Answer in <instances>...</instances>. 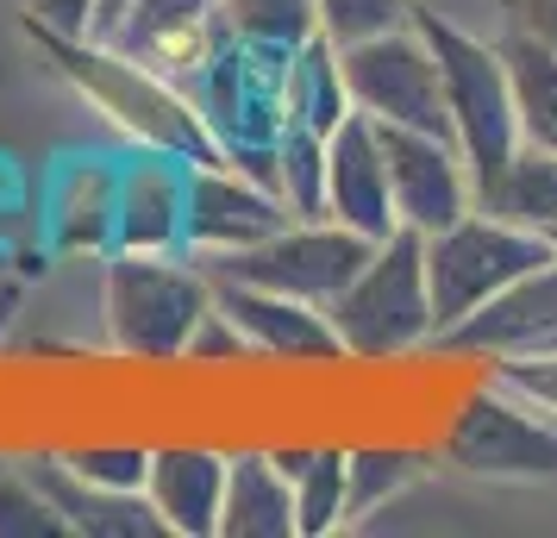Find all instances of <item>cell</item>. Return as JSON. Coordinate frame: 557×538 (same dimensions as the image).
Segmentation results:
<instances>
[{"mask_svg":"<svg viewBox=\"0 0 557 538\" xmlns=\"http://www.w3.org/2000/svg\"><path fill=\"white\" fill-rule=\"evenodd\" d=\"M26 38L45 51V63L76 88L82 101L126 132L138 151H170V157H188V163H226L201 120V107H188V95H176L157 76V63H145L138 51L113 45V38H95V32H82V38L76 32H51L38 20H26Z\"/></svg>","mask_w":557,"mask_h":538,"instance_id":"obj_1","label":"cell"},{"mask_svg":"<svg viewBox=\"0 0 557 538\" xmlns=\"http://www.w3.org/2000/svg\"><path fill=\"white\" fill-rule=\"evenodd\" d=\"M413 26L438 57V82H445V107H451V138L463 151L476 207L488 201V188L507 176V163L520 151V113H513V76H507L502 45H488L476 32L451 26L445 13L413 7Z\"/></svg>","mask_w":557,"mask_h":538,"instance_id":"obj_2","label":"cell"},{"mask_svg":"<svg viewBox=\"0 0 557 538\" xmlns=\"http://www.w3.org/2000/svg\"><path fill=\"white\" fill-rule=\"evenodd\" d=\"M101 313L113 351L138 363H182L195 326L213 313V276L170 251H107Z\"/></svg>","mask_w":557,"mask_h":538,"instance_id":"obj_3","label":"cell"},{"mask_svg":"<svg viewBox=\"0 0 557 538\" xmlns=\"http://www.w3.org/2000/svg\"><path fill=\"white\" fill-rule=\"evenodd\" d=\"M332 333L357 363H395L407 351L432 345V288H426V238L388 232L370 263L351 276V288L326 308Z\"/></svg>","mask_w":557,"mask_h":538,"instance_id":"obj_4","label":"cell"},{"mask_svg":"<svg viewBox=\"0 0 557 538\" xmlns=\"http://www.w3.org/2000/svg\"><path fill=\"white\" fill-rule=\"evenodd\" d=\"M552 257H557V245L545 232L513 226V220L488 213V207H470L463 220H451L445 232H432L426 238L432 345L451 333L457 320H470L488 295H502L507 283H520L527 270L552 263Z\"/></svg>","mask_w":557,"mask_h":538,"instance_id":"obj_5","label":"cell"},{"mask_svg":"<svg viewBox=\"0 0 557 538\" xmlns=\"http://www.w3.org/2000/svg\"><path fill=\"white\" fill-rule=\"evenodd\" d=\"M338 76H345L351 113L382 120V126H413V132L451 138V107H445L438 57L420 38L413 13H407V26H388V32L338 45Z\"/></svg>","mask_w":557,"mask_h":538,"instance_id":"obj_6","label":"cell"},{"mask_svg":"<svg viewBox=\"0 0 557 538\" xmlns=\"http://www.w3.org/2000/svg\"><path fill=\"white\" fill-rule=\"evenodd\" d=\"M376 238L338 226V220H288L282 232H270L251 251H226L207 257V276L220 283H245V288H270V295H295L313 308H332L351 276L370 263Z\"/></svg>","mask_w":557,"mask_h":538,"instance_id":"obj_7","label":"cell"},{"mask_svg":"<svg viewBox=\"0 0 557 538\" xmlns=\"http://www.w3.org/2000/svg\"><path fill=\"white\" fill-rule=\"evenodd\" d=\"M438 458L488 483H557V426L539 420V408L520 401L513 388L488 383L457 401Z\"/></svg>","mask_w":557,"mask_h":538,"instance_id":"obj_8","label":"cell"},{"mask_svg":"<svg viewBox=\"0 0 557 538\" xmlns=\"http://www.w3.org/2000/svg\"><path fill=\"white\" fill-rule=\"evenodd\" d=\"M376 126L382 163H388V201H395V220L407 232H445L451 220H463L476 207V188H470V170H463V151L457 138H438V132H413V126Z\"/></svg>","mask_w":557,"mask_h":538,"instance_id":"obj_9","label":"cell"},{"mask_svg":"<svg viewBox=\"0 0 557 538\" xmlns=\"http://www.w3.org/2000/svg\"><path fill=\"white\" fill-rule=\"evenodd\" d=\"M295 220L282 207L276 188H263L257 176L232 170V163H188V213H182V251L226 257L251 251L270 232Z\"/></svg>","mask_w":557,"mask_h":538,"instance_id":"obj_10","label":"cell"},{"mask_svg":"<svg viewBox=\"0 0 557 538\" xmlns=\"http://www.w3.org/2000/svg\"><path fill=\"white\" fill-rule=\"evenodd\" d=\"M438 351H470V358H527V351H557V257L527 270L520 283L488 295L470 320H457L438 338Z\"/></svg>","mask_w":557,"mask_h":538,"instance_id":"obj_11","label":"cell"},{"mask_svg":"<svg viewBox=\"0 0 557 538\" xmlns=\"http://www.w3.org/2000/svg\"><path fill=\"white\" fill-rule=\"evenodd\" d=\"M213 308L245 333L251 358H276V363H332V358H345V345H338V333H332L326 308H313V301L270 295V288H245V283H220V276H213Z\"/></svg>","mask_w":557,"mask_h":538,"instance_id":"obj_12","label":"cell"},{"mask_svg":"<svg viewBox=\"0 0 557 538\" xmlns=\"http://www.w3.org/2000/svg\"><path fill=\"white\" fill-rule=\"evenodd\" d=\"M188 157L145 151L113 170V251H182Z\"/></svg>","mask_w":557,"mask_h":538,"instance_id":"obj_13","label":"cell"},{"mask_svg":"<svg viewBox=\"0 0 557 538\" xmlns=\"http://www.w3.org/2000/svg\"><path fill=\"white\" fill-rule=\"evenodd\" d=\"M326 220L363 232V238H388L401 232L395 201H388V163H382L376 126L363 113H345L338 132L326 138Z\"/></svg>","mask_w":557,"mask_h":538,"instance_id":"obj_14","label":"cell"},{"mask_svg":"<svg viewBox=\"0 0 557 538\" xmlns=\"http://www.w3.org/2000/svg\"><path fill=\"white\" fill-rule=\"evenodd\" d=\"M145 501L170 538H220V508H226V458L207 445H163L151 451Z\"/></svg>","mask_w":557,"mask_h":538,"instance_id":"obj_15","label":"cell"},{"mask_svg":"<svg viewBox=\"0 0 557 538\" xmlns=\"http://www.w3.org/2000/svg\"><path fill=\"white\" fill-rule=\"evenodd\" d=\"M220 538H301L295 533V483L276 470L270 451H238V458H226Z\"/></svg>","mask_w":557,"mask_h":538,"instance_id":"obj_16","label":"cell"},{"mask_svg":"<svg viewBox=\"0 0 557 538\" xmlns=\"http://www.w3.org/2000/svg\"><path fill=\"white\" fill-rule=\"evenodd\" d=\"M276 458V470L295 483V533L301 538H332L338 526H345V488H351V476H345V451H332V445H282V451H270Z\"/></svg>","mask_w":557,"mask_h":538,"instance_id":"obj_17","label":"cell"},{"mask_svg":"<svg viewBox=\"0 0 557 538\" xmlns=\"http://www.w3.org/2000/svg\"><path fill=\"white\" fill-rule=\"evenodd\" d=\"M502 57H507V76H513L520 145L557 151V51H545L527 32H502Z\"/></svg>","mask_w":557,"mask_h":538,"instance_id":"obj_18","label":"cell"},{"mask_svg":"<svg viewBox=\"0 0 557 538\" xmlns=\"http://www.w3.org/2000/svg\"><path fill=\"white\" fill-rule=\"evenodd\" d=\"M488 213H502L513 226H532L557 238V151H539V145H520L507 176L488 188Z\"/></svg>","mask_w":557,"mask_h":538,"instance_id":"obj_19","label":"cell"},{"mask_svg":"<svg viewBox=\"0 0 557 538\" xmlns=\"http://www.w3.org/2000/svg\"><path fill=\"white\" fill-rule=\"evenodd\" d=\"M345 476H351V488H345V526H351V520H370L382 501L407 495L426 476V458L407 445H357V451H345Z\"/></svg>","mask_w":557,"mask_h":538,"instance_id":"obj_20","label":"cell"},{"mask_svg":"<svg viewBox=\"0 0 557 538\" xmlns=\"http://www.w3.org/2000/svg\"><path fill=\"white\" fill-rule=\"evenodd\" d=\"M220 13L238 38L282 45V51H301L307 38H320V7L313 0H220Z\"/></svg>","mask_w":557,"mask_h":538,"instance_id":"obj_21","label":"cell"},{"mask_svg":"<svg viewBox=\"0 0 557 538\" xmlns=\"http://www.w3.org/2000/svg\"><path fill=\"white\" fill-rule=\"evenodd\" d=\"M0 538H76L20 463H0Z\"/></svg>","mask_w":557,"mask_h":538,"instance_id":"obj_22","label":"cell"},{"mask_svg":"<svg viewBox=\"0 0 557 538\" xmlns=\"http://www.w3.org/2000/svg\"><path fill=\"white\" fill-rule=\"evenodd\" d=\"M63 463L82 483L107 488V495H145V476H151V451L145 445H82Z\"/></svg>","mask_w":557,"mask_h":538,"instance_id":"obj_23","label":"cell"},{"mask_svg":"<svg viewBox=\"0 0 557 538\" xmlns=\"http://www.w3.org/2000/svg\"><path fill=\"white\" fill-rule=\"evenodd\" d=\"M220 13V0H132V13L120 20L113 32V45H126V51H145L151 38L176 26H195V20H213Z\"/></svg>","mask_w":557,"mask_h":538,"instance_id":"obj_24","label":"cell"},{"mask_svg":"<svg viewBox=\"0 0 557 538\" xmlns=\"http://www.w3.org/2000/svg\"><path fill=\"white\" fill-rule=\"evenodd\" d=\"M313 7H320V32H326L332 45L407 26V13H413V0H313Z\"/></svg>","mask_w":557,"mask_h":538,"instance_id":"obj_25","label":"cell"},{"mask_svg":"<svg viewBox=\"0 0 557 538\" xmlns=\"http://www.w3.org/2000/svg\"><path fill=\"white\" fill-rule=\"evenodd\" d=\"M495 383L513 388L539 413H557V351H527V358H495Z\"/></svg>","mask_w":557,"mask_h":538,"instance_id":"obj_26","label":"cell"},{"mask_svg":"<svg viewBox=\"0 0 557 538\" xmlns=\"http://www.w3.org/2000/svg\"><path fill=\"white\" fill-rule=\"evenodd\" d=\"M207 358H213V363H245V358H251L245 333H238L220 308L207 313L201 326H195V338H188V363H207Z\"/></svg>","mask_w":557,"mask_h":538,"instance_id":"obj_27","label":"cell"},{"mask_svg":"<svg viewBox=\"0 0 557 538\" xmlns=\"http://www.w3.org/2000/svg\"><path fill=\"white\" fill-rule=\"evenodd\" d=\"M507 32H527L545 51H557V0H502Z\"/></svg>","mask_w":557,"mask_h":538,"instance_id":"obj_28","label":"cell"},{"mask_svg":"<svg viewBox=\"0 0 557 538\" xmlns=\"http://www.w3.org/2000/svg\"><path fill=\"white\" fill-rule=\"evenodd\" d=\"M95 13H101V0H32L26 20H38V26L51 32H95Z\"/></svg>","mask_w":557,"mask_h":538,"instance_id":"obj_29","label":"cell"},{"mask_svg":"<svg viewBox=\"0 0 557 538\" xmlns=\"http://www.w3.org/2000/svg\"><path fill=\"white\" fill-rule=\"evenodd\" d=\"M126 13H132V0H101V13H95V38H113Z\"/></svg>","mask_w":557,"mask_h":538,"instance_id":"obj_30","label":"cell"},{"mask_svg":"<svg viewBox=\"0 0 557 538\" xmlns=\"http://www.w3.org/2000/svg\"><path fill=\"white\" fill-rule=\"evenodd\" d=\"M552 245H557V238H552Z\"/></svg>","mask_w":557,"mask_h":538,"instance_id":"obj_31","label":"cell"}]
</instances>
